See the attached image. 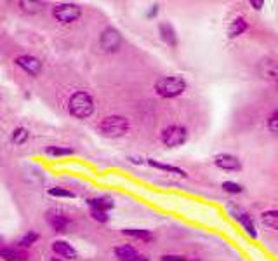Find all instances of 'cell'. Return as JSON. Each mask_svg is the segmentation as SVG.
Segmentation results:
<instances>
[{"instance_id":"obj_1","label":"cell","mask_w":278,"mask_h":261,"mask_svg":"<svg viewBox=\"0 0 278 261\" xmlns=\"http://www.w3.org/2000/svg\"><path fill=\"white\" fill-rule=\"evenodd\" d=\"M68 113L73 119L86 120L94 113L96 110V101L92 98L91 92L87 91H75L68 98Z\"/></svg>"},{"instance_id":"obj_2","label":"cell","mask_w":278,"mask_h":261,"mask_svg":"<svg viewBox=\"0 0 278 261\" xmlns=\"http://www.w3.org/2000/svg\"><path fill=\"white\" fill-rule=\"evenodd\" d=\"M130 129V122L124 115H108L101 119L98 124V130L101 136L109 138V140H117V138H124Z\"/></svg>"},{"instance_id":"obj_3","label":"cell","mask_w":278,"mask_h":261,"mask_svg":"<svg viewBox=\"0 0 278 261\" xmlns=\"http://www.w3.org/2000/svg\"><path fill=\"white\" fill-rule=\"evenodd\" d=\"M186 87H188V84L181 75H169V77L158 79V81L155 82L153 89L160 98L174 99V98H179L181 94H184Z\"/></svg>"},{"instance_id":"obj_4","label":"cell","mask_w":278,"mask_h":261,"mask_svg":"<svg viewBox=\"0 0 278 261\" xmlns=\"http://www.w3.org/2000/svg\"><path fill=\"white\" fill-rule=\"evenodd\" d=\"M54 21L61 24H71L82 18V7L75 2H61L50 9Z\"/></svg>"},{"instance_id":"obj_5","label":"cell","mask_w":278,"mask_h":261,"mask_svg":"<svg viewBox=\"0 0 278 261\" xmlns=\"http://www.w3.org/2000/svg\"><path fill=\"white\" fill-rule=\"evenodd\" d=\"M188 129L181 124H171L162 129L160 133V140L167 148H178V146L184 145L188 141Z\"/></svg>"},{"instance_id":"obj_6","label":"cell","mask_w":278,"mask_h":261,"mask_svg":"<svg viewBox=\"0 0 278 261\" xmlns=\"http://www.w3.org/2000/svg\"><path fill=\"white\" fill-rule=\"evenodd\" d=\"M45 221L49 223L54 233H66L71 225V218L66 213L60 211V209H49L45 213Z\"/></svg>"},{"instance_id":"obj_7","label":"cell","mask_w":278,"mask_h":261,"mask_svg":"<svg viewBox=\"0 0 278 261\" xmlns=\"http://www.w3.org/2000/svg\"><path fill=\"white\" fill-rule=\"evenodd\" d=\"M228 211H230L231 216H233V220L238 221L240 226H242V228L245 230L252 239H258V230H256V223H254L252 216L245 211V209H242V207H238V205L231 204L230 207H228Z\"/></svg>"},{"instance_id":"obj_8","label":"cell","mask_w":278,"mask_h":261,"mask_svg":"<svg viewBox=\"0 0 278 261\" xmlns=\"http://www.w3.org/2000/svg\"><path fill=\"white\" fill-rule=\"evenodd\" d=\"M99 45L104 53H117L122 45V35L117 28L108 27L101 32L99 35Z\"/></svg>"},{"instance_id":"obj_9","label":"cell","mask_w":278,"mask_h":261,"mask_svg":"<svg viewBox=\"0 0 278 261\" xmlns=\"http://www.w3.org/2000/svg\"><path fill=\"white\" fill-rule=\"evenodd\" d=\"M14 65L19 66L30 77H39L42 68H44L42 61L37 56H33V54H19V56L14 58Z\"/></svg>"},{"instance_id":"obj_10","label":"cell","mask_w":278,"mask_h":261,"mask_svg":"<svg viewBox=\"0 0 278 261\" xmlns=\"http://www.w3.org/2000/svg\"><path fill=\"white\" fill-rule=\"evenodd\" d=\"M52 252H54V256H58V258H61L65 261H75L78 258L77 249H75L70 242L61 241V239H58V241L52 242Z\"/></svg>"},{"instance_id":"obj_11","label":"cell","mask_w":278,"mask_h":261,"mask_svg":"<svg viewBox=\"0 0 278 261\" xmlns=\"http://www.w3.org/2000/svg\"><path fill=\"white\" fill-rule=\"evenodd\" d=\"M214 164L223 171H240L242 169L240 159L237 155H231V153H217L216 157H214Z\"/></svg>"},{"instance_id":"obj_12","label":"cell","mask_w":278,"mask_h":261,"mask_svg":"<svg viewBox=\"0 0 278 261\" xmlns=\"http://www.w3.org/2000/svg\"><path fill=\"white\" fill-rule=\"evenodd\" d=\"M158 33L163 44H167L172 49L178 47V32H176V28L172 27L169 21H162V23L158 24Z\"/></svg>"},{"instance_id":"obj_13","label":"cell","mask_w":278,"mask_h":261,"mask_svg":"<svg viewBox=\"0 0 278 261\" xmlns=\"http://www.w3.org/2000/svg\"><path fill=\"white\" fill-rule=\"evenodd\" d=\"M248 21L243 18V16H237L235 19H231V23L228 24V32H226V37L231 39H238L240 35H243L248 30Z\"/></svg>"},{"instance_id":"obj_14","label":"cell","mask_w":278,"mask_h":261,"mask_svg":"<svg viewBox=\"0 0 278 261\" xmlns=\"http://www.w3.org/2000/svg\"><path fill=\"white\" fill-rule=\"evenodd\" d=\"M0 258L2 261H28L30 252L19 247H0Z\"/></svg>"},{"instance_id":"obj_15","label":"cell","mask_w":278,"mask_h":261,"mask_svg":"<svg viewBox=\"0 0 278 261\" xmlns=\"http://www.w3.org/2000/svg\"><path fill=\"white\" fill-rule=\"evenodd\" d=\"M86 204L89 205L91 209H98V211H104V213H109L113 207H115L113 199L112 197H106V195L89 197V199H86Z\"/></svg>"},{"instance_id":"obj_16","label":"cell","mask_w":278,"mask_h":261,"mask_svg":"<svg viewBox=\"0 0 278 261\" xmlns=\"http://www.w3.org/2000/svg\"><path fill=\"white\" fill-rule=\"evenodd\" d=\"M146 166L153 167V169H158V171H163V172H169V174H176V176H179V178H188L184 169H181L178 166H171V164L155 161V159H146Z\"/></svg>"},{"instance_id":"obj_17","label":"cell","mask_w":278,"mask_h":261,"mask_svg":"<svg viewBox=\"0 0 278 261\" xmlns=\"http://www.w3.org/2000/svg\"><path fill=\"white\" fill-rule=\"evenodd\" d=\"M113 254L119 261H136L139 258V251L130 244H122L113 249Z\"/></svg>"},{"instance_id":"obj_18","label":"cell","mask_w":278,"mask_h":261,"mask_svg":"<svg viewBox=\"0 0 278 261\" xmlns=\"http://www.w3.org/2000/svg\"><path fill=\"white\" fill-rule=\"evenodd\" d=\"M122 233H124L125 237L136 239V241H143V242H151L155 239L153 231L146 228H124Z\"/></svg>"},{"instance_id":"obj_19","label":"cell","mask_w":278,"mask_h":261,"mask_svg":"<svg viewBox=\"0 0 278 261\" xmlns=\"http://www.w3.org/2000/svg\"><path fill=\"white\" fill-rule=\"evenodd\" d=\"M44 151L49 157H70V155H75V148L66 145H49L45 146Z\"/></svg>"},{"instance_id":"obj_20","label":"cell","mask_w":278,"mask_h":261,"mask_svg":"<svg viewBox=\"0 0 278 261\" xmlns=\"http://www.w3.org/2000/svg\"><path fill=\"white\" fill-rule=\"evenodd\" d=\"M261 223L268 230H278V209H268L261 213Z\"/></svg>"},{"instance_id":"obj_21","label":"cell","mask_w":278,"mask_h":261,"mask_svg":"<svg viewBox=\"0 0 278 261\" xmlns=\"http://www.w3.org/2000/svg\"><path fill=\"white\" fill-rule=\"evenodd\" d=\"M39 239H40L39 231H37V230H30V231H26V233H24L23 237L19 239V242H18V246H16V247L28 251V249H32V247L35 246L37 242H39Z\"/></svg>"},{"instance_id":"obj_22","label":"cell","mask_w":278,"mask_h":261,"mask_svg":"<svg viewBox=\"0 0 278 261\" xmlns=\"http://www.w3.org/2000/svg\"><path fill=\"white\" fill-rule=\"evenodd\" d=\"M45 2H40V0H21L19 2V9L26 14H37V12L44 11Z\"/></svg>"},{"instance_id":"obj_23","label":"cell","mask_w":278,"mask_h":261,"mask_svg":"<svg viewBox=\"0 0 278 261\" xmlns=\"http://www.w3.org/2000/svg\"><path fill=\"white\" fill-rule=\"evenodd\" d=\"M28 140H30V130H28L26 127H23V125H18V127L11 133V141L18 146L24 145Z\"/></svg>"},{"instance_id":"obj_24","label":"cell","mask_w":278,"mask_h":261,"mask_svg":"<svg viewBox=\"0 0 278 261\" xmlns=\"http://www.w3.org/2000/svg\"><path fill=\"white\" fill-rule=\"evenodd\" d=\"M47 193L54 199H77V193L66 187H50Z\"/></svg>"},{"instance_id":"obj_25","label":"cell","mask_w":278,"mask_h":261,"mask_svg":"<svg viewBox=\"0 0 278 261\" xmlns=\"http://www.w3.org/2000/svg\"><path fill=\"white\" fill-rule=\"evenodd\" d=\"M223 192L226 193H231V195H238V193H243V187L237 181H223L221 185Z\"/></svg>"},{"instance_id":"obj_26","label":"cell","mask_w":278,"mask_h":261,"mask_svg":"<svg viewBox=\"0 0 278 261\" xmlns=\"http://www.w3.org/2000/svg\"><path fill=\"white\" fill-rule=\"evenodd\" d=\"M91 218L94 221L101 223V225H104V223L109 221V214L104 213V211H98V209H91Z\"/></svg>"},{"instance_id":"obj_27","label":"cell","mask_w":278,"mask_h":261,"mask_svg":"<svg viewBox=\"0 0 278 261\" xmlns=\"http://www.w3.org/2000/svg\"><path fill=\"white\" fill-rule=\"evenodd\" d=\"M268 129L271 130V133L278 134V110H275L268 117Z\"/></svg>"},{"instance_id":"obj_28","label":"cell","mask_w":278,"mask_h":261,"mask_svg":"<svg viewBox=\"0 0 278 261\" xmlns=\"http://www.w3.org/2000/svg\"><path fill=\"white\" fill-rule=\"evenodd\" d=\"M160 261H189V259L178 254H163L162 258H160Z\"/></svg>"},{"instance_id":"obj_29","label":"cell","mask_w":278,"mask_h":261,"mask_svg":"<svg viewBox=\"0 0 278 261\" xmlns=\"http://www.w3.org/2000/svg\"><path fill=\"white\" fill-rule=\"evenodd\" d=\"M251 6H252V9L261 11V9H263V6H264V2H263V0H251Z\"/></svg>"},{"instance_id":"obj_30","label":"cell","mask_w":278,"mask_h":261,"mask_svg":"<svg viewBox=\"0 0 278 261\" xmlns=\"http://www.w3.org/2000/svg\"><path fill=\"white\" fill-rule=\"evenodd\" d=\"M158 9H160L158 4H155V6H151V9H150V12H148V18H150V19H153L155 16L158 14Z\"/></svg>"},{"instance_id":"obj_31","label":"cell","mask_w":278,"mask_h":261,"mask_svg":"<svg viewBox=\"0 0 278 261\" xmlns=\"http://www.w3.org/2000/svg\"><path fill=\"white\" fill-rule=\"evenodd\" d=\"M127 161L130 164H137V166H141V164H146V159H141V157H127Z\"/></svg>"},{"instance_id":"obj_32","label":"cell","mask_w":278,"mask_h":261,"mask_svg":"<svg viewBox=\"0 0 278 261\" xmlns=\"http://www.w3.org/2000/svg\"><path fill=\"white\" fill-rule=\"evenodd\" d=\"M136 261H150V258H146V256H143V254H139V258Z\"/></svg>"},{"instance_id":"obj_33","label":"cell","mask_w":278,"mask_h":261,"mask_svg":"<svg viewBox=\"0 0 278 261\" xmlns=\"http://www.w3.org/2000/svg\"><path fill=\"white\" fill-rule=\"evenodd\" d=\"M4 242H6V239H4V235H0V247H4Z\"/></svg>"},{"instance_id":"obj_34","label":"cell","mask_w":278,"mask_h":261,"mask_svg":"<svg viewBox=\"0 0 278 261\" xmlns=\"http://www.w3.org/2000/svg\"><path fill=\"white\" fill-rule=\"evenodd\" d=\"M50 261H65V259H61V258H58V256H52V258H50Z\"/></svg>"},{"instance_id":"obj_35","label":"cell","mask_w":278,"mask_h":261,"mask_svg":"<svg viewBox=\"0 0 278 261\" xmlns=\"http://www.w3.org/2000/svg\"><path fill=\"white\" fill-rule=\"evenodd\" d=\"M276 86H278V84H276Z\"/></svg>"}]
</instances>
